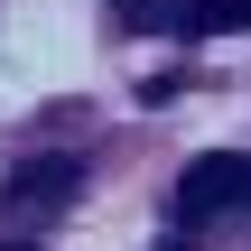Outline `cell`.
Returning a JSON list of instances; mask_svg holds the SVG:
<instances>
[{"label": "cell", "instance_id": "cell-1", "mask_svg": "<svg viewBox=\"0 0 251 251\" xmlns=\"http://www.w3.org/2000/svg\"><path fill=\"white\" fill-rule=\"evenodd\" d=\"M214 205H251V158H196L177 186V214H214Z\"/></svg>", "mask_w": 251, "mask_h": 251}, {"label": "cell", "instance_id": "cell-2", "mask_svg": "<svg viewBox=\"0 0 251 251\" xmlns=\"http://www.w3.org/2000/svg\"><path fill=\"white\" fill-rule=\"evenodd\" d=\"M75 186H84V168H75V158H37V168H19V177H9V205H65Z\"/></svg>", "mask_w": 251, "mask_h": 251}, {"label": "cell", "instance_id": "cell-3", "mask_svg": "<svg viewBox=\"0 0 251 251\" xmlns=\"http://www.w3.org/2000/svg\"><path fill=\"white\" fill-rule=\"evenodd\" d=\"M177 28H186V37H242L251 28V0H186Z\"/></svg>", "mask_w": 251, "mask_h": 251}, {"label": "cell", "instance_id": "cell-4", "mask_svg": "<svg viewBox=\"0 0 251 251\" xmlns=\"http://www.w3.org/2000/svg\"><path fill=\"white\" fill-rule=\"evenodd\" d=\"M0 251H37V242H0Z\"/></svg>", "mask_w": 251, "mask_h": 251}]
</instances>
